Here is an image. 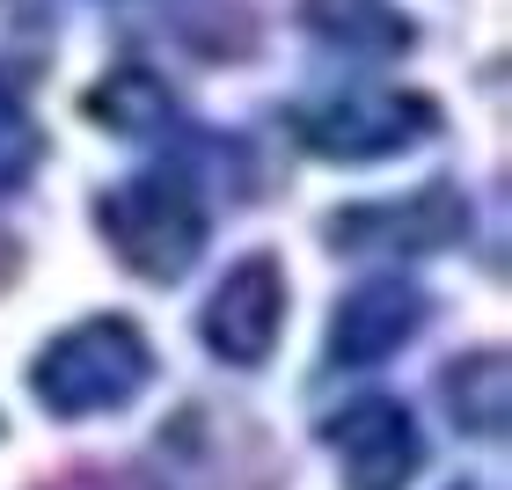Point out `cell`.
Returning <instances> with one entry per match:
<instances>
[{
  "instance_id": "6da1fadb",
  "label": "cell",
  "mask_w": 512,
  "mask_h": 490,
  "mask_svg": "<svg viewBox=\"0 0 512 490\" xmlns=\"http://www.w3.org/2000/svg\"><path fill=\"white\" fill-rule=\"evenodd\" d=\"M96 220H103V242L118 249V264H132L147 286H176L205 249V205L183 169H147L118 191H103Z\"/></svg>"
},
{
  "instance_id": "7a4b0ae2",
  "label": "cell",
  "mask_w": 512,
  "mask_h": 490,
  "mask_svg": "<svg viewBox=\"0 0 512 490\" xmlns=\"http://www.w3.org/2000/svg\"><path fill=\"white\" fill-rule=\"evenodd\" d=\"M147 373H154V352H147V337H139V322L96 315V322H81V330L44 344L37 366H30V388L52 417H88V410L132 403V395L147 388Z\"/></svg>"
},
{
  "instance_id": "3957f363",
  "label": "cell",
  "mask_w": 512,
  "mask_h": 490,
  "mask_svg": "<svg viewBox=\"0 0 512 490\" xmlns=\"http://www.w3.org/2000/svg\"><path fill=\"white\" fill-rule=\"evenodd\" d=\"M439 132V103L432 96H395V88H374V96H322L293 110V139L322 161H381L403 154L410 139Z\"/></svg>"
},
{
  "instance_id": "277c9868",
  "label": "cell",
  "mask_w": 512,
  "mask_h": 490,
  "mask_svg": "<svg viewBox=\"0 0 512 490\" xmlns=\"http://www.w3.org/2000/svg\"><path fill=\"white\" fill-rule=\"evenodd\" d=\"M322 439L337 447L352 490H403L425 469V432H417V417L395 395H359V403L330 410L322 417Z\"/></svg>"
},
{
  "instance_id": "5b68a950",
  "label": "cell",
  "mask_w": 512,
  "mask_h": 490,
  "mask_svg": "<svg viewBox=\"0 0 512 490\" xmlns=\"http://www.w3.org/2000/svg\"><path fill=\"white\" fill-rule=\"evenodd\" d=\"M278 322H286V278L271 256H242L220 278V293L205 300V344L227 366H264L278 344Z\"/></svg>"
},
{
  "instance_id": "8992f818",
  "label": "cell",
  "mask_w": 512,
  "mask_h": 490,
  "mask_svg": "<svg viewBox=\"0 0 512 490\" xmlns=\"http://www.w3.org/2000/svg\"><path fill=\"white\" fill-rule=\"evenodd\" d=\"M461 227H469V205H461L454 183H432L417 198H395V205H352V213L330 220V242L337 249H447Z\"/></svg>"
},
{
  "instance_id": "52a82bcc",
  "label": "cell",
  "mask_w": 512,
  "mask_h": 490,
  "mask_svg": "<svg viewBox=\"0 0 512 490\" xmlns=\"http://www.w3.org/2000/svg\"><path fill=\"white\" fill-rule=\"evenodd\" d=\"M417 322H425V293L417 286H403V278H366L330 315V359L337 366H381L395 344L417 337Z\"/></svg>"
},
{
  "instance_id": "ba28073f",
  "label": "cell",
  "mask_w": 512,
  "mask_h": 490,
  "mask_svg": "<svg viewBox=\"0 0 512 490\" xmlns=\"http://www.w3.org/2000/svg\"><path fill=\"white\" fill-rule=\"evenodd\" d=\"M300 22L337 44V52H359V59H395L417 44V22L395 8V0H300Z\"/></svg>"
},
{
  "instance_id": "9c48e42d",
  "label": "cell",
  "mask_w": 512,
  "mask_h": 490,
  "mask_svg": "<svg viewBox=\"0 0 512 490\" xmlns=\"http://www.w3.org/2000/svg\"><path fill=\"white\" fill-rule=\"evenodd\" d=\"M505 403H512V373H505V352H469L447 366V410L461 432L476 439H498L505 432Z\"/></svg>"
},
{
  "instance_id": "30bf717a",
  "label": "cell",
  "mask_w": 512,
  "mask_h": 490,
  "mask_svg": "<svg viewBox=\"0 0 512 490\" xmlns=\"http://www.w3.org/2000/svg\"><path fill=\"white\" fill-rule=\"evenodd\" d=\"M88 118L110 125V132H154L169 118V88H161L147 66H118V74H103L88 88Z\"/></svg>"
},
{
  "instance_id": "8fae6325",
  "label": "cell",
  "mask_w": 512,
  "mask_h": 490,
  "mask_svg": "<svg viewBox=\"0 0 512 490\" xmlns=\"http://www.w3.org/2000/svg\"><path fill=\"white\" fill-rule=\"evenodd\" d=\"M37 161H44V132H37L30 110H22L15 81L0 74V191H22Z\"/></svg>"
},
{
  "instance_id": "7c38bea8",
  "label": "cell",
  "mask_w": 512,
  "mask_h": 490,
  "mask_svg": "<svg viewBox=\"0 0 512 490\" xmlns=\"http://www.w3.org/2000/svg\"><path fill=\"white\" fill-rule=\"evenodd\" d=\"M461 490H469V483H461Z\"/></svg>"
}]
</instances>
